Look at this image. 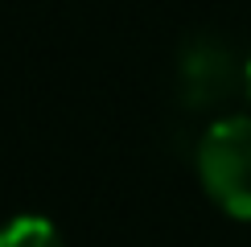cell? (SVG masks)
<instances>
[{
	"label": "cell",
	"instance_id": "3",
	"mask_svg": "<svg viewBox=\"0 0 251 247\" xmlns=\"http://www.w3.org/2000/svg\"><path fill=\"white\" fill-rule=\"evenodd\" d=\"M0 247H66L58 226L41 214H17L0 226Z\"/></svg>",
	"mask_w": 251,
	"mask_h": 247
},
{
	"label": "cell",
	"instance_id": "2",
	"mask_svg": "<svg viewBox=\"0 0 251 247\" xmlns=\"http://www.w3.org/2000/svg\"><path fill=\"white\" fill-rule=\"evenodd\" d=\"M235 78H239V62L214 37L190 41L181 62H177V87H181V99L190 107H214V103H223L235 91Z\"/></svg>",
	"mask_w": 251,
	"mask_h": 247
},
{
	"label": "cell",
	"instance_id": "4",
	"mask_svg": "<svg viewBox=\"0 0 251 247\" xmlns=\"http://www.w3.org/2000/svg\"><path fill=\"white\" fill-rule=\"evenodd\" d=\"M243 82H247V95H251V58H247V66H243Z\"/></svg>",
	"mask_w": 251,
	"mask_h": 247
},
{
	"label": "cell",
	"instance_id": "1",
	"mask_svg": "<svg viewBox=\"0 0 251 247\" xmlns=\"http://www.w3.org/2000/svg\"><path fill=\"white\" fill-rule=\"evenodd\" d=\"M198 181L223 214L251 222V116H223L198 140Z\"/></svg>",
	"mask_w": 251,
	"mask_h": 247
}]
</instances>
